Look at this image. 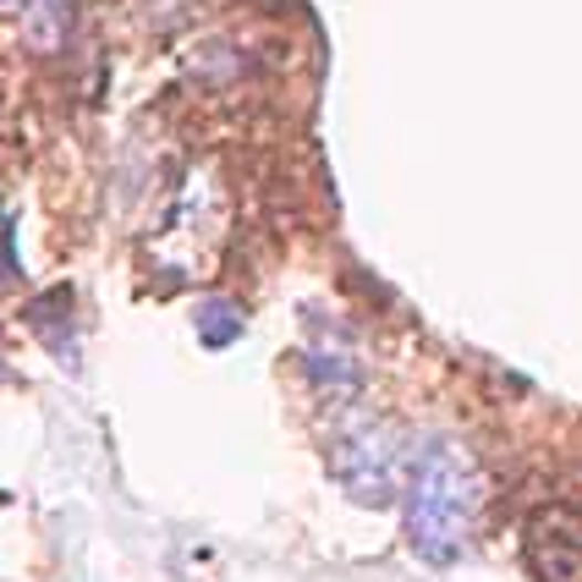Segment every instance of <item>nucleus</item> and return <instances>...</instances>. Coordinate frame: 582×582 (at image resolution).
<instances>
[{
  "instance_id": "obj_4",
  "label": "nucleus",
  "mask_w": 582,
  "mask_h": 582,
  "mask_svg": "<svg viewBox=\"0 0 582 582\" xmlns=\"http://www.w3.org/2000/svg\"><path fill=\"white\" fill-rule=\"evenodd\" d=\"M528 567L544 582H578V522L572 511H544L528 522Z\"/></svg>"
},
{
  "instance_id": "obj_5",
  "label": "nucleus",
  "mask_w": 582,
  "mask_h": 582,
  "mask_svg": "<svg viewBox=\"0 0 582 582\" xmlns=\"http://www.w3.org/2000/svg\"><path fill=\"white\" fill-rule=\"evenodd\" d=\"M72 11L77 0H22L17 17H22V33L33 50H61L66 33H72Z\"/></svg>"
},
{
  "instance_id": "obj_7",
  "label": "nucleus",
  "mask_w": 582,
  "mask_h": 582,
  "mask_svg": "<svg viewBox=\"0 0 582 582\" xmlns=\"http://www.w3.org/2000/svg\"><path fill=\"white\" fill-rule=\"evenodd\" d=\"M11 281H17V264H11V259H0V291L11 287Z\"/></svg>"
},
{
  "instance_id": "obj_3",
  "label": "nucleus",
  "mask_w": 582,
  "mask_h": 582,
  "mask_svg": "<svg viewBox=\"0 0 582 582\" xmlns=\"http://www.w3.org/2000/svg\"><path fill=\"white\" fill-rule=\"evenodd\" d=\"M302 363H308V380L324 391V396H357L363 385V363H357V346L341 324H324V335H313L302 346Z\"/></svg>"
},
{
  "instance_id": "obj_8",
  "label": "nucleus",
  "mask_w": 582,
  "mask_h": 582,
  "mask_svg": "<svg viewBox=\"0 0 582 582\" xmlns=\"http://www.w3.org/2000/svg\"><path fill=\"white\" fill-rule=\"evenodd\" d=\"M17 6H22V0H0V11H17Z\"/></svg>"
},
{
  "instance_id": "obj_1",
  "label": "nucleus",
  "mask_w": 582,
  "mask_h": 582,
  "mask_svg": "<svg viewBox=\"0 0 582 582\" xmlns=\"http://www.w3.org/2000/svg\"><path fill=\"white\" fill-rule=\"evenodd\" d=\"M478 461L445 435H429L407 467V539L429 567H450L472 533L478 511Z\"/></svg>"
},
{
  "instance_id": "obj_6",
  "label": "nucleus",
  "mask_w": 582,
  "mask_h": 582,
  "mask_svg": "<svg viewBox=\"0 0 582 582\" xmlns=\"http://www.w3.org/2000/svg\"><path fill=\"white\" fill-rule=\"evenodd\" d=\"M242 308L237 302H226V297H209V302H198V335H204V346H231L237 335H242Z\"/></svg>"
},
{
  "instance_id": "obj_2",
  "label": "nucleus",
  "mask_w": 582,
  "mask_h": 582,
  "mask_svg": "<svg viewBox=\"0 0 582 582\" xmlns=\"http://www.w3.org/2000/svg\"><path fill=\"white\" fill-rule=\"evenodd\" d=\"M396 467H402V445L380 418H341V429L330 439V472L346 489V500L391 506L402 484Z\"/></svg>"
}]
</instances>
